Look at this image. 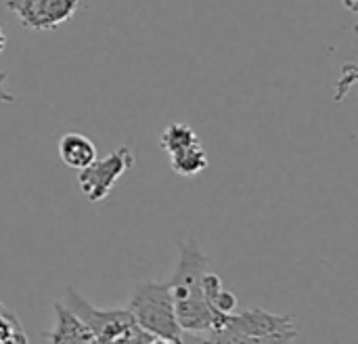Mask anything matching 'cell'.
<instances>
[{"mask_svg": "<svg viewBox=\"0 0 358 344\" xmlns=\"http://www.w3.org/2000/svg\"><path fill=\"white\" fill-rule=\"evenodd\" d=\"M208 256L197 240L189 238L178 244V265L172 275L170 294L176 319L182 332H210L224 326L229 315H218L203 292V275L208 271Z\"/></svg>", "mask_w": 358, "mask_h": 344, "instance_id": "cell-1", "label": "cell"}, {"mask_svg": "<svg viewBox=\"0 0 358 344\" xmlns=\"http://www.w3.org/2000/svg\"><path fill=\"white\" fill-rule=\"evenodd\" d=\"M128 311L141 330L168 343L182 344V330L176 319L168 282L136 284L130 294Z\"/></svg>", "mask_w": 358, "mask_h": 344, "instance_id": "cell-2", "label": "cell"}, {"mask_svg": "<svg viewBox=\"0 0 358 344\" xmlns=\"http://www.w3.org/2000/svg\"><path fill=\"white\" fill-rule=\"evenodd\" d=\"M63 305L92 332L96 344H113L136 328V322L132 319L128 309H96L73 288L65 290Z\"/></svg>", "mask_w": 358, "mask_h": 344, "instance_id": "cell-3", "label": "cell"}, {"mask_svg": "<svg viewBox=\"0 0 358 344\" xmlns=\"http://www.w3.org/2000/svg\"><path fill=\"white\" fill-rule=\"evenodd\" d=\"M136 164V158L130 147H117L103 160H94L84 170H78V187L90 202L105 200L113 185Z\"/></svg>", "mask_w": 358, "mask_h": 344, "instance_id": "cell-4", "label": "cell"}, {"mask_svg": "<svg viewBox=\"0 0 358 344\" xmlns=\"http://www.w3.org/2000/svg\"><path fill=\"white\" fill-rule=\"evenodd\" d=\"M6 6L19 17L23 27L48 32L69 21L80 8V0H6Z\"/></svg>", "mask_w": 358, "mask_h": 344, "instance_id": "cell-5", "label": "cell"}, {"mask_svg": "<svg viewBox=\"0 0 358 344\" xmlns=\"http://www.w3.org/2000/svg\"><path fill=\"white\" fill-rule=\"evenodd\" d=\"M218 330H229L233 334H243V336H262V334L285 332V330H296V328H294L292 315H275L264 309H250L239 315L231 313L224 326Z\"/></svg>", "mask_w": 358, "mask_h": 344, "instance_id": "cell-6", "label": "cell"}, {"mask_svg": "<svg viewBox=\"0 0 358 344\" xmlns=\"http://www.w3.org/2000/svg\"><path fill=\"white\" fill-rule=\"evenodd\" d=\"M55 328L44 334L50 344H94L92 332L63 303H55Z\"/></svg>", "mask_w": 358, "mask_h": 344, "instance_id": "cell-7", "label": "cell"}, {"mask_svg": "<svg viewBox=\"0 0 358 344\" xmlns=\"http://www.w3.org/2000/svg\"><path fill=\"white\" fill-rule=\"evenodd\" d=\"M61 162L71 170H84L96 160V145L82 132H67L57 145Z\"/></svg>", "mask_w": 358, "mask_h": 344, "instance_id": "cell-8", "label": "cell"}, {"mask_svg": "<svg viewBox=\"0 0 358 344\" xmlns=\"http://www.w3.org/2000/svg\"><path fill=\"white\" fill-rule=\"evenodd\" d=\"M170 166L180 177H197L210 166V160H208L203 145L197 141L170 153Z\"/></svg>", "mask_w": 358, "mask_h": 344, "instance_id": "cell-9", "label": "cell"}, {"mask_svg": "<svg viewBox=\"0 0 358 344\" xmlns=\"http://www.w3.org/2000/svg\"><path fill=\"white\" fill-rule=\"evenodd\" d=\"M206 334L214 344H292L298 336L296 330L273 332L262 336H243V334H233L229 330H210Z\"/></svg>", "mask_w": 358, "mask_h": 344, "instance_id": "cell-10", "label": "cell"}, {"mask_svg": "<svg viewBox=\"0 0 358 344\" xmlns=\"http://www.w3.org/2000/svg\"><path fill=\"white\" fill-rule=\"evenodd\" d=\"M197 132L189 126V124H182V122H172L168 124L162 135H159V147L170 156L191 143H197Z\"/></svg>", "mask_w": 358, "mask_h": 344, "instance_id": "cell-11", "label": "cell"}, {"mask_svg": "<svg viewBox=\"0 0 358 344\" xmlns=\"http://www.w3.org/2000/svg\"><path fill=\"white\" fill-rule=\"evenodd\" d=\"M25 334L21 319L17 317V313H13L2 301H0V344L13 336H21Z\"/></svg>", "mask_w": 358, "mask_h": 344, "instance_id": "cell-12", "label": "cell"}, {"mask_svg": "<svg viewBox=\"0 0 358 344\" xmlns=\"http://www.w3.org/2000/svg\"><path fill=\"white\" fill-rule=\"evenodd\" d=\"M6 80H8V74L0 71V103H15V95L6 88Z\"/></svg>", "mask_w": 358, "mask_h": 344, "instance_id": "cell-13", "label": "cell"}, {"mask_svg": "<svg viewBox=\"0 0 358 344\" xmlns=\"http://www.w3.org/2000/svg\"><path fill=\"white\" fill-rule=\"evenodd\" d=\"M2 344H29V338H27V334H21V336H13V338L4 340Z\"/></svg>", "mask_w": 358, "mask_h": 344, "instance_id": "cell-14", "label": "cell"}, {"mask_svg": "<svg viewBox=\"0 0 358 344\" xmlns=\"http://www.w3.org/2000/svg\"><path fill=\"white\" fill-rule=\"evenodd\" d=\"M4 48H6V36H4V32L0 27V55L4 53Z\"/></svg>", "mask_w": 358, "mask_h": 344, "instance_id": "cell-15", "label": "cell"}, {"mask_svg": "<svg viewBox=\"0 0 358 344\" xmlns=\"http://www.w3.org/2000/svg\"><path fill=\"white\" fill-rule=\"evenodd\" d=\"M149 344H172V343H168V340H164V338H157V336H153Z\"/></svg>", "mask_w": 358, "mask_h": 344, "instance_id": "cell-16", "label": "cell"}, {"mask_svg": "<svg viewBox=\"0 0 358 344\" xmlns=\"http://www.w3.org/2000/svg\"><path fill=\"white\" fill-rule=\"evenodd\" d=\"M94 344H96V343H94Z\"/></svg>", "mask_w": 358, "mask_h": 344, "instance_id": "cell-17", "label": "cell"}]
</instances>
